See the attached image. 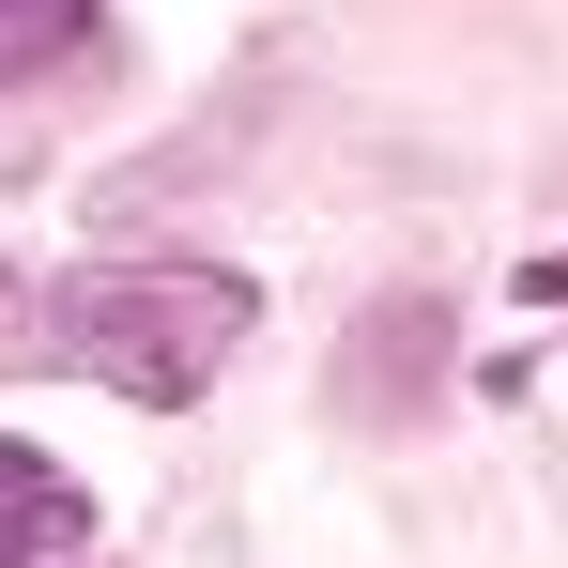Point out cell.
Segmentation results:
<instances>
[{"label": "cell", "instance_id": "obj_4", "mask_svg": "<svg viewBox=\"0 0 568 568\" xmlns=\"http://www.w3.org/2000/svg\"><path fill=\"white\" fill-rule=\"evenodd\" d=\"M93 31H108V0H0V93L16 78H62Z\"/></svg>", "mask_w": 568, "mask_h": 568}, {"label": "cell", "instance_id": "obj_3", "mask_svg": "<svg viewBox=\"0 0 568 568\" xmlns=\"http://www.w3.org/2000/svg\"><path fill=\"white\" fill-rule=\"evenodd\" d=\"M93 538V491L47 462V446H0V568H47Z\"/></svg>", "mask_w": 568, "mask_h": 568}, {"label": "cell", "instance_id": "obj_2", "mask_svg": "<svg viewBox=\"0 0 568 568\" xmlns=\"http://www.w3.org/2000/svg\"><path fill=\"white\" fill-rule=\"evenodd\" d=\"M430 354H446V307H430V292H399V307L369 323V354L338 369V415L399 430V415H415V384H430Z\"/></svg>", "mask_w": 568, "mask_h": 568}, {"label": "cell", "instance_id": "obj_1", "mask_svg": "<svg viewBox=\"0 0 568 568\" xmlns=\"http://www.w3.org/2000/svg\"><path fill=\"white\" fill-rule=\"evenodd\" d=\"M246 323H262V292L231 277V262H93V277L47 292V354L123 384V399H154V415L231 369Z\"/></svg>", "mask_w": 568, "mask_h": 568}]
</instances>
